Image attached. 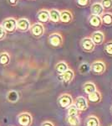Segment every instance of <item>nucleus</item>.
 Masks as SVG:
<instances>
[{"instance_id":"c756f323","label":"nucleus","mask_w":112,"mask_h":126,"mask_svg":"<svg viewBox=\"0 0 112 126\" xmlns=\"http://www.w3.org/2000/svg\"><path fill=\"white\" fill-rule=\"evenodd\" d=\"M6 36V32L3 30V28L2 27V25H0V40H3Z\"/></svg>"},{"instance_id":"f3484780","label":"nucleus","mask_w":112,"mask_h":126,"mask_svg":"<svg viewBox=\"0 0 112 126\" xmlns=\"http://www.w3.org/2000/svg\"><path fill=\"white\" fill-rule=\"evenodd\" d=\"M91 13L94 15H98L101 16L104 14V9L102 5L100 4V3H95L91 5Z\"/></svg>"},{"instance_id":"7c9ffc66","label":"nucleus","mask_w":112,"mask_h":126,"mask_svg":"<svg viewBox=\"0 0 112 126\" xmlns=\"http://www.w3.org/2000/svg\"><path fill=\"white\" fill-rule=\"evenodd\" d=\"M7 2H8V3H9V5H11V6H15V5L18 3L19 0H7Z\"/></svg>"},{"instance_id":"aec40b11","label":"nucleus","mask_w":112,"mask_h":126,"mask_svg":"<svg viewBox=\"0 0 112 126\" xmlns=\"http://www.w3.org/2000/svg\"><path fill=\"white\" fill-rule=\"evenodd\" d=\"M49 14H50V20L54 23L60 22V11L57 9H51L49 11Z\"/></svg>"},{"instance_id":"b1692460","label":"nucleus","mask_w":112,"mask_h":126,"mask_svg":"<svg viewBox=\"0 0 112 126\" xmlns=\"http://www.w3.org/2000/svg\"><path fill=\"white\" fill-rule=\"evenodd\" d=\"M79 111L75 107L74 103L67 109V116H79Z\"/></svg>"},{"instance_id":"6e6552de","label":"nucleus","mask_w":112,"mask_h":126,"mask_svg":"<svg viewBox=\"0 0 112 126\" xmlns=\"http://www.w3.org/2000/svg\"><path fill=\"white\" fill-rule=\"evenodd\" d=\"M49 43L53 47H60L63 45V37L59 33H53L49 36Z\"/></svg>"},{"instance_id":"0eeeda50","label":"nucleus","mask_w":112,"mask_h":126,"mask_svg":"<svg viewBox=\"0 0 112 126\" xmlns=\"http://www.w3.org/2000/svg\"><path fill=\"white\" fill-rule=\"evenodd\" d=\"M74 104L75 107L79 109V111H85L88 109L89 104H88V100L87 98H85L83 96H79L74 100Z\"/></svg>"},{"instance_id":"72a5a7b5","label":"nucleus","mask_w":112,"mask_h":126,"mask_svg":"<svg viewBox=\"0 0 112 126\" xmlns=\"http://www.w3.org/2000/svg\"><path fill=\"white\" fill-rule=\"evenodd\" d=\"M111 126H112V125H111Z\"/></svg>"},{"instance_id":"5701e85b","label":"nucleus","mask_w":112,"mask_h":126,"mask_svg":"<svg viewBox=\"0 0 112 126\" xmlns=\"http://www.w3.org/2000/svg\"><path fill=\"white\" fill-rule=\"evenodd\" d=\"M19 93L16 91H9L7 94V99L10 103H16L19 100Z\"/></svg>"},{"instance_id":"423d86ee","label":"nucleus","mask_w":112,"mask_h":126,"mask_svg":"<svg viewBox=\"0 0 112 126\" xmlns=\"http://www.w3.org/2000/svg\"><path fill=\"white\" fill-rule=\"evenodd\" d=\"M18 122L21 126H30L33 123V118L29 113L24 112L18 116Z\"/></svg>"},{"instance_id":"a211bd4d","label":"nucleus","mask_w":112,"mask_h":126,"mask_svg":"<svg viewBox=\"0 0 112 126\" xmlns=\"http://www.w3.org/2000/svg\"><path fill=\"white\" fill-rule=\"evenodd\" d=\"M82 89H83V91H84V93H85V94L88 95V94H89V93L96 91L97 87H96V85L92 82H87L83 85Z\"/></svg>"},{"instance_id":"20e7f679","label":"nucleus","mask_w":112,"mask_h":126,"mask_svg":"<svg viewBox=\"0 0 112 126\" xmlns=\"http://www.w3.org/2000/svg\"><path fill=\"white\" fill-rule=\"evenodd\" d=\"M80 47L86 53H91L95 50V46L90 37H85L80 40Z\"/></svg>"},{"instance_id":"9b49d317","label":"nucleus","mask_w":112,"mask_h":126,"mask_svg":"<svg viewBox=\"0 0 112 126\" xmlns=\"http://www.w3.org/2000/svg\"><path fill=\"white\" fill-rule=\"evenodd\" d=\"M30 29V23L29 21L25 19L22 18L17 21V30L20 32H26Z\"/></svg>"},{"instance_id":"412c9836","label":"nucleus","mask_w":112,"mask_h":126,"mask_svg":"<svg viewBox=\"0 0 112 126\" xmlns=\"http://www.w3.org/2000/svg\"><path fill=\"white\" fill-rule=\"evenodd\" d=\"M66 122L70 126L80 125V119L79 116H66Z\"/></svg>"},{"instance_id":"f03ea898","label":"nucleus","mask_w":112,"mask_h":126,"mask_svg":"<svg viewBox=\"0 0 112 126\" xmlns=\"http://www.w3.org/2000/svg\"><path fill=\"white\" fill-rule=\"evenodd\" d=\"M106 70V65L102 61H95L90 64V71L95 75H102Z\"/></svg>"},{"instance_id":"c85d7f7f","label":"nucleus","mask_w":112,"mask_h":126,"mask_svg":"<svg viewBox=\"0 0 112 126\" xmlns=\"http://www.w3.org/2000/svg\"><path fill=\"white\" fill-rule=\"evenodd\" d=\"M76 3L79 7L85 8L89 5L90 3V0H76Z\"/></svg>"},{"instance_id":"f257e3e1","label":"nucleus","mask_w":112,"mask_h":126,"mask_svg":"<svg viewBox=\"0 0 112 126\" xmlns=\"http://www.w3.org/2000/svg\"><path fill=\"white\" fill-rule=\"evenodd\" d=\"M57 103H58V105L61 109H67L70 105L74 103V99H73L72 96L69 93H63L58 97Z\"/></svg>"},{"instance_id":"393cba45","label":"nucleus","mask_w":112,"mask_h":126,"mask_svg":"<svg viewBox=\"0 0 112 126\" xmlns=\"http://www.w3.org/2000/svg\"><path fill=\"white\" fill-rule=\"evenodd\" d=\"M78 71L80 74H87V73L90 71V65H89L88 62L81 63L79 66Z\"/></svg>"},{"instance_id":"f8f14e48","label":"nucleus","mask_w":112,"mask_h":126,"mask_svg":"<svg viewBox=\"0 0 112 126\" xmlns=\"http://www.w3.org/2000/svg\"><path fill=\"white\" fill-rule=\"evenodd\" d=\"M73 20V15L70 10L60 11V22L63 24H70Z\"/></svg>"},{"instance_id":"473e14b6","label":"nucleus","mask_w":112,"mask_h":126,"mask_svg":"<svg viewBox=\"0 0 112 126\" xmlns=\"http://www.w3.org/2000/svg\"><path fill=\"white\" fill-rule=\"evenodd\" d=\"M111 114H112V105H111Z\"/></svg>"},{"instance_id":"7ed1b4c3","label":"nucleus","mask_w":112,"mask_h":126,"mask_svg":"<svg viewBox=\"0 0 112 126\" xmlns=\"http://www.w3.org/2000/svg\"><path fill=\"white\" fill-rule=\"evenodd\" d=\"M1 25L5 30V32H9V33H13L17 30V21L13 18L5 19Z\"/></svg>"},{"instance_id":"dca6fc26","label":"nucleus","mask_w":112,"mask_h":126,"mask_svg":"<svg viewBox=\"0 0 112 126\" xmlns=\"http://www.w3.org/2000/svg\"><path fill=\"white\" fill-rule=\"evenodd\" d=\"M89 22L92 27L95 28H100L102 24V21H101L100 16L98 15H91L89 18Z\"/></svg>"},{"instance_id":"6ab92c4d","label":"nucleus","mask_w":112,"mask_h":126,"mask_svg":"<svg viewBox=\"0 0 112 126\" xmlns=\"http://www.w3.org/2000/svg\"><path fill=\"white\" fill-rule=\"evenodd\" d=\"M102 24L106 26H111L112 25V14L110 12H105L102 15L100 16Z\"/></svg>"},{"instance_id":"bb28decb","label":"nucleus","mask_w":112,"mask_h":126,"mask_svg":"<svg viewBox=\"0 0 112 126\" xmlns=\"http://www.w3.org/2000/svg\"><path fill=\"white\" fill-rule=\"evenodd\" d=\"M104 51L109 56H112V41L107 42L104 46Z\"/></svg>"},{"instance_id":"ddd939ff","label":"nucleus","mask_w":112,"mask_h":126,"mask_svg":"<svg viewBox=\"0 0 112 126\" xmlns=\"http://www.w3.org/2000/svg\"><path fill=\"white\" fill-rule=\"evenodd\" d=\"M37 19L40 24H45L50 21V14L46 9H42L37 14Z\"/></svg>"},{"instance_id":"2f4dec72","label":"nucleus","mask_w":112,"mask_h":126,"mask_svg":"<svg viewBox=\"0 0 112 126\" xmlns=\"http://www.w3.org/2000/svg\"><path fill=\"white\" fill-rule=\"evenodd\" d=\"M41 126H54V124H53L52 122L45 121V122H44V123L42 124Z\"/></svg>"},{"instance_id":"cd10ccee","label":"nucleus","mask_w":112,"mask_h":126,"mask_svg":"<svg viewBox=\"0 0 112 126\" xmlns=\"http://www.w3.org/2000/svg\"><path fill=\"white\" fill-rule=\"evenodd\" d=\"M104 9H112V0H102L100 3Z\"/></svg>"},{"instance_id":"2eb2a0df","label":"nucleus","mask_w":112,"mask_h":126,"mask_svg":"<svg viewBox=\"0 0 112 126\" xmlns=\"http://www.w3.org/2000/svg\"><path fill=\"white\" fill-rule=\"evenodd\" d=\"M85 126H100V122L98 117L95 115H89L85 120Z\"/></svg>"},{"instance_id":"1a4fd4ad","label":"nucleus","mask_w":112,"mask_h":126,"mask_svg":"<svg viewBox=\"0 0 112 126\" xmlns=\"http://www.w3.org/2000/svg\"><path fill=\"white\" fill-rule=\"evenodd\" d=\"M30 32H31V34L34 37L39 38L44 33V27L42 24L36 23L32 26H30Z\"/></svg>"},{"instance_id":"a878e982","label":"nucleus","mask_w":112,"mask_h":126,"mask_svg":"<svg viewBox=\"0 0 112 126\" xmlns=\"http://www.w3.org/2000/svg\"><path fill=\"white\" fill-rule=\"evenodd\" d=\"M10 62V56L7 52H3L0 54V64L2 66H7Z\"/></svg>"},{"instance_id":"4be33fe9","label":"nucleus","mask_w":112,"mask_h":126,"mask_svg":"<svg viewBox=\"0 0 112 126\" xmlns=\"http://www.w3.org/2000/svg\"><path fill=\"white\" fill-rule=\"evenodd\" d=\"M68 69H69V66L65 62H60L57 63L55 66V71L58 72V74H61V73L64 72Z\"/></svg>"},{"instance_id":"39448f33","label":"nucleus","mask_w":112,"mask_h":126,"mask_svg":"<svg viewBox=\"0 0 112 126\" xmlns=\"http://www.w3.org/2000/svg\"><path fill=\"white\" fill-rule=\"evenodd\" d=\"M75 78V72L72 69L69 68L68 70L65 71L64 72L61 73V74L58 75V79L60 82L68 84V83L71 82L73 81V79Z\"/></svg>"},{"instance_id":"4468645a","label":"nucleus","mask_w":112,"mask_h":126,"mask_svg":"<svg viewBox=\"0 0 112 126\" xmlns=\"http://www.w3.org/2000/svg\"><path fill=\"white\" fill-rule=\"evenodd\" d=\"M87 100L88 102H90L92 103H98L101 101L102 99V96H101V93L99 92L98 90L95 91V92L89 93L87 95Z\"/></svg>"},{"instance_id":"9d476101","label":"nucleus","mask_w":112,"mask_h":126,"mask_svg":"<svg viewBox=\"0 0 112 126\" xmlns=\"http://www.w3.org/2000/svg\"><path fill=\"white\" fill-rule=\"evenodd\" d=\"M90 38L94 42V44H95V46H100L105 41V34L102 31H100V30L95 31L91 34Z\"/></svg>"}]
</instances>
